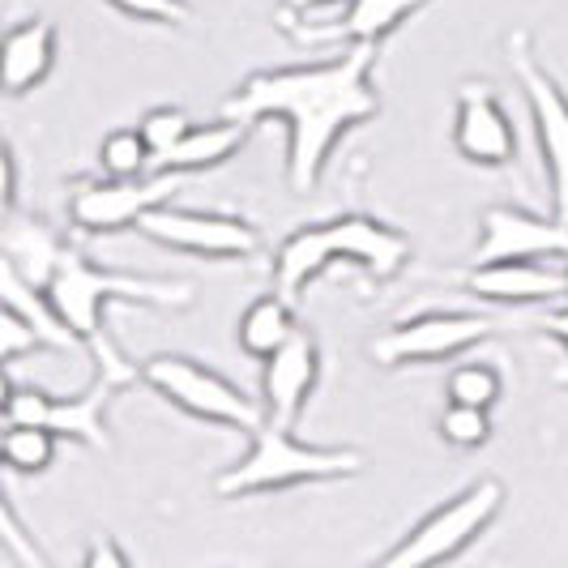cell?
Returning a JSON list of instances; mask_svg holds the SVG:
<instances>
[{
	"instance_id": "cell-29",
	"label": "cell",
	"mask_w": 568,
	"mask_h": 568,
	"mask_svg": "<svg viewBox=\"0 0 568 568\" xmlns=\"http://www.w3.org/2000/svg\"><path fill=\"white\" fill-rule=\"evenodd\" d=\"M124 18L138 22H159V27H189L193 22V4L189 0H108Z\"/></svg>"
},
{
	"instance_id": "cell-31",
	"label": "cell",
	"mask_w": 568,
	"mask_h": 568,
	"mask_svg": "<svg viewBox=\"0 0 568 568\" xmlns=\"http://www.w3.org/2000/svg\"><path fill=\"white\" fill-rule=\"evenodd\" d=\"M124 565H129V551H120L108 535H99L82 551V568H124Z\"/></svg>"
},
{
	"instance_id": "cell-23",
	"label": "cell",
	"mask_w": 568,
	"mask_h": 568,
	"mask_svg": "<svg viewBox=\"0 0 568 568\" xmlns=\"http://www.w3.org/2000/svg\"><path fill=\"white\" fill-rule=\"evenodd\" d=\"M445 394L449 402H466V406H496V402L505 398V372L496 368V364H487V359H466V364H457L449 372V381H445Z\"/></svg>"
},
{
	"instance_id": "cell-26",
	"label": "cell",
	"mask_w": 568,
	"mask_h": 568,
	"mask_svg": "<svg viewBox=\"0 0 568 568\" xmlns=\"http://www.w3.org/2000/svg\"><path fill=\"white\" fill-rule=\"evenodd\" d=\"M138 129H142L145 145L154 150V163H159L163 154H171L175 145L184 142V133L193 129V120H189L184 108H150V112L138 120Z\"/></svg>"
},
{
	"instance_id": "cell-17",
	"label": "cell",
	"mask_w": 568,
	"mask_h": 568,
	"mask_svg": "<svg viewBox=\"0 0 568 568\" xmlns=\"http://www.w3.org/2000/svg\"><path fill=\"white\" fill-rule=\"evenodd\" d=\"M0 248H4V265H13L22 278H30L34 286H43V291H48L57 265L69 253V244L57 235V227H48L34 214H18V210H9V219H4Z\"/></svg>"
},
{
	"instance_id": "cell-10",
	"label": "cell",
	"mask_w": 568,
	"mask_h": 568,
	"mask_svg": "<svg viewBox=\"0 0 568 568\" xmlns=\"http://www.w3.org/2000/svg\"><path fill=\"white\" fill-rule=\"evenodd\" d=\"M454 150L475 168H513L517 163V133H513V120L491 82L466 78L457 85Z\"/></svg>"
},
{
	"instance_id": "cell-25",
	"label": "cell",
	"mask_w": 568,
	"mask_h": 568,
	"mask_svg": "<svg viewBox=\"0 0 568 568\" xmlns=\"http://www.w3.org/2000/svg\"><path fill=\"white\" fill-rule=\"evenodd\" d=\"M440 440L449 449H484L487 440H491V415H487V406L449 402L440 410Z\"/></svg>"
},
{
	"instance_id": "cell-4",
	"label": "cell",
	"mask_w": 568,
	"mask_h": 568,
	"mask_svg": "<svg viewBox=\"0 0 568 568\" xmlns=\"http://www.w3.org/2000/svg\"><path fill=\"white\" fill-rule=\"evenodd\" d=\"M138 368H142L145 389H154L159 398H168L175 410H184L193 419L235 427V432H248V436L265 424L261 402L248 398L240 385H231L223 372L205 368L189 355H150Z\"/></svg>"
},
{
	"instance_id": "cell-5",
	"label": "cell",
	"mask_w": 568,
	"mask_h": 568,
	"mask_svg": "<svg viewBox=\"0 0 568 568\" xmlns=\"http://www.w3.org/2000/svg\"><path fill=\"white\" fill-rule=\"evenodd\" d=\"M500 509H505V484L500 479H479V484L466 487L462 496H454L449 505L427 513L415 530H406L398 547H389L381 556V565L419 568L454 560L500 517Z\"/></svg>"
},
{
	"instance_id": "cell-16",
	"label": "cell",
	"mask_w": 568,
	"mask_h": 568,
	"mask_svg": "<svg viewBox=\"0 0 568 568\" xmlns=\"http://www.w3.org/2000/svg\"><path fill=\"white\" fill-rule=\"evenodd\" d=\"M329 265H338L334 240H329V223H313V227L291 231L283 244L274 248V261H270L274 291L295 304V300H300V295L329 270Z\"/></svg>"
},
{
	"instance_id": "cell-14",
	"label": "cell",
	"mask_w": 568,
	"mask_h": 568,
	"mask_svg": "<svg viewBox=\"0 0 568 568\" xmlns=\"http://www.w3.org/2000/svg\"><path fill=\"white\" fill-rule=\"evenodd\" d=\"M329 240H334V253L342 265H355L364 270L376 283H389L398 278L402 270L410 265V240L398 227L368 219V214H342L329 223Z\"/></svg>"
},
{
	"instance_id": "cell-8",
	"label": "cell",
	"mask_w": 568,
	"mask_h": 568,
	"mask_svg": "<svg viewBox=\"0 0 568 568\" xmlns=\"http://www.w3.org/2000/svg\"><path fill=\"white\" fill-rule=\"evenodd\" d=\"M145 240L163 244L171 253L210 256V261H248L265 248L261 231L248 219L219 214V210H184V205H159L138 223Z\"/></svg>"
},
{
	"instance_id": "cell-3",
	"label": "cell",
	"mask_w": 568,
	"mask_h": 568,
	"mask_svg": "<svg viewBox=\"0 0 568 568\" xmlns=\"http://www.w3.org/2000/svg\"><path fill=\"white\" fill-rule=\"evenodd\" d=\"M364 475V454L359 449H342V445H304L291 436L286 424H265L253 432V445L240 462H231L227 470L214 479L219 500H244L261 491H286L300 484H338Z\"/></svg>"
},
{
	"instance_id": "cell-24",
	"label": "cell",
	"mask_w": 568,
	"mask_h": 568,
	"mask_svg": "<svg viewBox=\"0 0 568 568\" xmlns=\"http://www.w3.org/2000/svg\"><path fill=\"white\" fill-rule=\"evenodd\" d=\"M99 171L103 175H120V180L154 171V150L145 145L142 129H112L99 142Z\"/></svg>"
},
{
	"instance_id": "cell-6",
	"label": "cell",
	"mask_w": 568,
	"mask_h": 568,
	"mask_svg": "<svg viewBox=\"0 0 568 568\" xmlns=\"http://www.w3.org/2000/svg\"><path fill=\"white\" fill-rule=\"evenodd\" d=\"M505 48H509L513 78H517L526 103H530V120H535V133H539L542 171L551 180V205L568 223V99L560 82L539 64L526 30L509 34Z\"/></svg>"
},
{
	"instance_id": "cell-27",
	"label": "cell",
	"mask_w": 568,
	"mask_h": 568,
	"mask_svg": "<svg viewBox=\"0 0 568 568\" xmlns=\"http://www.w3.org/2000/svg\"><path fill=\"white\" fill-rule=\"evenodd\" d=\"M0 556H4L9 568H48V556L34 547V539H27L13 500L0 505Z\"/></svg>"
},
{
	"instance_id": "cell-20",
	"label": "cell",
	"mask_w": 568,
	"mask_h": 568,
	"mask_svg": "<svg viewBox=\"0 0 568 568\" xmlns=\"http://www.w3.org/2000/svg\"><path fill=\"white\" fill-rule=\"evenodd\" d=\"M57 64V27L48 18H27L4 34V90L27 94L48 82Z\"/></svg>"
},
{
	"instance_id": "cell-7",
	"label": "cell",
	"mask_w": 568,
	"mask_h": 568,
	"mask_svg": "<svg viewBox=\"0 0 568 568\" xmlns=\"http://www.w3.org/2000/svg\"><path fill=\"white\" fill-rule=\"evenodd\" d=\"M184 175L175 171H145V175H90L78 180L69 193V223L82 235H112V231L138 227L150 210L175 197Z\"/></svg>"
},
{
	"instance_id": "cell-28",
	"label": "cell",
	"mask_w": 568,
	"mask_h": 568,
	"mask_svg": "<svg viewBox=\"0 0 568 568\" xmlns=\"http://www.w3.org/2000/svg\"><path fill=\"white\" fill-rule=\"evenodd\" d=\"M52 394H43V389H34V385H13L9 381V389H4V424H43L52 419Z\"/></svg>"
},
{
	"instance_id": "cell-2",
	"label": "cell",
	"mask_w": 568,
	"mask_h": 568,
	"mask_svg": "<svg viewBox=\"0 0 568 568\" xmlns=\"http://www.w3.org/2000/svg\"><path fill=\"white\" fill-rule=\"evenodd\" d=\"M48 300L52 308L64 316V325L82 338L90 359L99 364L103 376H112L120 389L138 385L142 368L108 338L103 329V313L108 304H145V308H193V283H171V278H142V274H124V270H108L85 253L69 248L64 261L57 265L52 283H48Z\"/></svg>"
},
{
	"instance_id": "cell-12",
	"label": "cell",
	"mask_w": 568,
	"mask_h": 568,
	"mask_svg": "<svg viewBox=\"0 0 568 568\" xmlns=\"http://www.w3.org/2000/svg\"><path fill=\"white\" fill-rule=\"evenodd\" d=\"M436 278L487 304H547L565 295V270L539 261H470L466 270H440Z\"/></svg>"
},
{
	"instance_id": "cell-15",
	"label": "cell",
	"mask_w": 568,
	"mask_h": 568,
	"mask_svg": "<svg viewBox=\"0 0 568 568\" xmlns=\"http://www.w3.org/2000/svg\"><path fill=\"white\" fill-rule=\"evenodd\" d=\"M432 0H346L342 18L325 22V27L300 30V39L313 43H385L389 34H398L419 9H427Z\"/></svg>"
},
{
	"instance_id": "cell-35",
	"label": "cell",
	"mask_w": 568,
	"mask_h": 568,
	"mask_svg": "<svg viewBox=\"0 0 568 568\" xmlns=\"http://www.w3.org/2000/svg\"><path fill=\"white\" fill-rule=\"evenodd\" d=\"M551 381H556V385H560V389H568V364H560V368L551 372Z\"/></svg>"
},
{
	"instance_id": "cell-19",
	"label": "cell",
	"mask_w": 568,
	"mask_h": 568,
	"mask_svg": "<svg viewBox=\"0 0 568 568\" xmlns=\"http://www.w3.org/2000/svg\"><path fill=\"white\" fill-rule=\"evenodd\" d=\"M120 394L112 376H94L78 398H57L52 402V419L48 427L57 432L60 440H73L85 449H112V436H108V402Z\"/></svg>"
},
{
	"instance_id": "cell-21",
	"label": "cell",
	"mask_w": 568,
	"mask_h": 568,
	"mask_svg": "<svg viewBox=\"0 0 568 568\" xmlns=\"http://www.w3.org/2000/svg\"><path fill=\"white\" fill-rule=\"evenodd\" d=\"M291 308H295V304L283 300L278 291L253 300V304L240 313V321H235V342H240V351L265 364V359H270L278 346H286V338L300 329Z\"/></svg>"
},
{
	"instance_id": "cell-22",
	"label": "cell",
	"mask_w": 568,
	"mask_h": 568,
	"mask_svg": "<svg viewBox=\"0 0 568 568\" xmlns=\"http://www.w3.org/2000/svg\"><path fill=\"white\" fill-rule=\"evenodd\" d=\"M60 436L43 424H4V466L13 475H43L57 462Z\"/></svg>"
},
{
	"instance_id": "cell-1",
	"label": "cell",
	"mask_w": 568,
	"mask_h": 568,
	"mask_svg": "<svg viewBox=\"0 0 568 568\" xmlns=\"http://www.w3.org/2000/svg\"><path fill=\"white\" fill-rule=\"evenodd\" d=\"M376 43H346L342 57L325 64H291V69H261L248 73L223 103V115L261 124H286V189L295 197L316 193L325 163L342 133L381 112V94L372 85L376 73Z\"/></svg>"
},
{
	"instance_id": "cell-18",
	"label": "cell",
	"mask_w": 568,
	"mask_h": 568,
	"mask_svg": "<svg viewBox=\"0 0 568 568\" xmlns=\"http://www.w3.org/2000/svg\"><path fill=\"white\" fill-rule=\"evenodd\" d=\"M248 129L253 124H244V120H214V124H193L189 133H184V142L175 145L171 154H163L154 171H175V175H197V171H214L231 163L244 142H248Z\"/></svg>"
},
{
	"instance_id": "cell-34",
	"label": "cell",
	"mask_w": 568,
	"mask_h": 568,
	"mask_svg": "<svg viewBox=\"0 0 568 568\" xmlns=\"http://www.w3.org/2000/svg\"><path fill=\"white\" fill-rule=\"evenodd\" d=\"M329 4H346V0H286L283 13H316V9H329Z\"/></svg>"
},
{
	"instance_id": "cell-11",
	"label": "cell",
	"mask_w": 568,
	"mask_h": 568,
	"mask_svg": "<svg viewBox=\"0 0 568 568\" xmlns=\"http://www.w3.org/2000/svg\"><path fill=\"white\" fill-rule=\"evenodd\" d=\"M539 256H568V223L560 214L539 219L513 205L484 210L479 244L470 261H539Z\"/></svg>"
},
{
	"instance_id": "cell-33",
	"label": "cell",
	"mask_w": 568,
	"mask_h": 568,
	"mask_svg": "<svg viewBox=\"0 0 568 568\" xmlns=\"http://www.w3.org/2000/svg\"><path fill=\"white\" fill-rule=\"evenodd\" d=\"M539 329L547 334V338H556L568 351V308H560V313H547L539 321Z\"/></svg>"
},
{
	"instance_id": "cell-13",
	"label": "cell",
	"mask_w": 568,
	"mask_h": 568,
	"mask_svg": "<svg viewBox=\"0 0 568 568\" xmlns=\"http://www.w3.org/2000/svg\"><path fill=\"white\" fill-rule=\"evenodd\" d=\"M316 381H321V346L308 329H295L286 346H278L265 372H261V406H265V419L274 424L295 427L304 406L313 398Z\"/></svg>"
},
{
	"instance_id": "cell-32",
	"label": "cell",
	"mask_w": 568,
	"mask_h": 568,
	"mask_svg": "<svg viewBox=\"0 0 568 568\" xmlns=\"http://www.w3.org/2000/svg\"><path fill=\"white\" fill-rule=\"evenodd\" d=\"M0 168H4V210H18V154H13V145L4 150Z\"/></svg>"
},
{
	"instance_id": "cell-36",
	"label": "cell",
	"mask_w": 568,
	"mask_h": 568,
	"mask_svg": "<svg viewBox=\"0 0 568 568\" xmlns=\"http://www.w3.org/2000/svg\"><path fill=\"white\" fill-rule=\"evenodd\" d=\"M565 295H568V265H565Z\"/></svg>"
},
{
	"instance_id": "cell-30",
	"label": "cell",
	"mask_w": 568,
	"mask_h": 568,
	"mask_svg": "<svg viewBox=\"0 0 568 568\" xmlns=\"http://www.w3.org/2000/svg\"><path fill=\"white\" fill-rule=\"evenodd\" d=\"M39 346H48L43 334L18 308H4V316H0V359L4 364H18L27 351H39Z\"/></svg>"
},
{
	"instance_id": "cell-9",
	"label": "cell",
	"mask_w": 568,
	"mask_h": 568,
	"mask_svg": "<svg viewBox=\"0 0 568 568\" xmlns=\"http://www.w3.org/2000/svg\"><path fill=\"white\" fill-rule=\"evenodd\" d=\"M491 334V316L484 313H424L389 325L385 334L368 342V355L381 368H406V364H436L466 355L470 346Z\"/></svg>"
}]
</instances>
